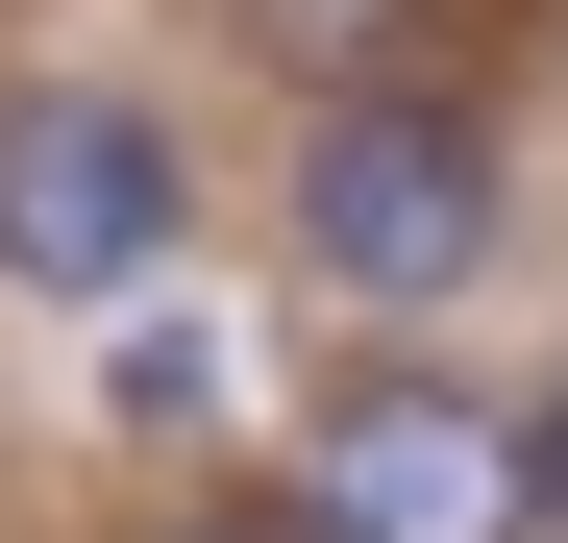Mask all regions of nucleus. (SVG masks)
<instances>
[{"label": "nucleus", "mask_w": 568, "mask_h": 543, "mask_svg": "<svg viewBox=\"0 0 568 543\" xmlns=\"http://www.w3.org/2000/svg\"><path fill=\"white\" fill-rule=\"evenodd\" d=\"M149 543H322L297 494H199V519H149Z\"/></svg>", "instance_id": "obj_4"}, {"label": "nucleus", "mask_w": 568, "mask_h": 543, "mask_svg": "<svg viewBox=\"0 0 568 543\" xmlns=\"http://www.w3.org/2000/svg\"><path fill=\"white\" fill-rule=\"evenodd\" d=\"M173 272V124L100 74H26L0 100V297H149Z\"/></svg>", "instance_id": "obj_2"}, {"label": "nucleus", "mask_w": 568, "mask_h": 543, "mask_svg": "<svg viewBox=\"0 0 568 543\" xmlns=\"http://www.w3.org/2000/svg\"><path fill=\"white\" fill-rule=\"evenodd\" d=\"M519 494H544V543H568V371L519 396Z\"/></svg>", "instance_id": "obj_5"}, {"label": "nucleus", "mask_w": 568, "mask_h": 543, "mask_svg": "<svg viewBox=\"0 0 568 543\" xmlns=\"http://www.w3.org/2000/svg\"><path fill=\"white\" fill-rule=\"evenodd\" d=\"M297 519H322V543H544V494H519V420H495V396H445V371H371V396H322V444H297Z\"/></svg>", "instance_id": "obj_3"}, {"label": "nucleus", "mask_w": 568, "mask_h": 543, "mask_svg": "<svg viewBox=\"0 0 568 543\" xmlns=\"http://www.w3.org/2000/svg\"><path fill=\"white\" fill-rule=\"evenodd\" d=\"M495 124L469 100H396V74H346V100L297 124V272L322 297H371V321H420V297H469L495 272Z\"/></svg>", "instance_id": "obj_1"}]
</instances>
